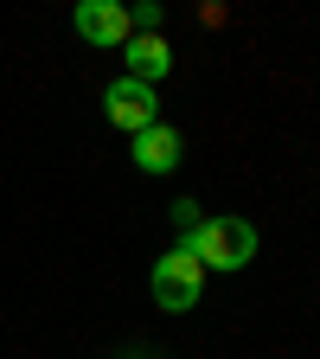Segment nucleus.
<instances>
[{
  "instance_id": "1",
  "label": "nucleus",
  "mask_w": 320,
  "mask_h": 359,
  "mask_svg": "<svg viewBox=\"0 0 320 359\" xmlns=\"http://www.w3.org/2000/svg\"><path fill=\"white\" fill-rule=\"evenodd\" d=\"M186 250L205 269H244L256 257V224H244V218H205L199 231L186 238Z\"/></svg>"
},
{
  "instance_id": "2",
  "label": "nucleus",
  "mask_w": 320,
  "mask_h": 359,
  "mask_svg": "<svg viewBox=\"0 0 320 359\" xmlns=\"http://www.w3.org/2000/svg\"><path fill=\"white\" fill-rule=\"evenodd\" d=\"M199 295H205V263H199L186 244H173V250L154 263V302H160L167 314H186V308H199Z\"/></svg>"
},
{
  "instance_id": "3",
  "label": "nucleus",
  "mask_w": 320,
  "mask_h": 359,
  "mask_svg": "<svg viewBox=\"0 0 320 359\" xmlns=\"http://www.w3.org/2000/svg\"><path fill=\"white\" fill-rule=\"evenodd\" d=\"M103 109H109V122H116V128H128V135H141V128H154V122H160L154 83H134V77H116V83L103 90Z\"/></svg>"
},
{
  "instance_id": "4",
  "label": "nucleus",
  "mask_w": 320,
  "mask_h": 359,
  "mask_svg": "<svg viewBox=\"0 0 320 359\" xmlns=\"http://www.w3.org/2000/svg\"><path fill=\"white\" fill-rule=\"evenodd\" d=\"M71 20H77V32H83L90 45H128V32H134L122 0H83Z\"/></svg>"
},
{
  "instance_id": "5",
  "label": "nucleus",
  "mask_w": 320,
  "mask_h": 359,
  "mask_svg": "<svg viewBox=\"0 0 320 359\" xmlns=\"http://www.w3.org/2000/svg\"><path fill=\"white\" fill-rule=\"evenodd\" d=\"M122 58H128V77H134V83H154V77L173 71V45H167L160 32H128Z\"/></svg>"
},
{
  "instance_id": "6",
  "label": "nucleus",
  "mask_w": 320,
  "mask_h": 359,
  "mask_svg": "<svg viewBox=\"0 0 320 359\" xmlns=\"http://www.w3.org/2000/svg\"><path fill=\"white\" fill-rule=\"evenodd\" d=\"M179 154H186V142H179V128H167V122L134 135V167H141V173H173Z\"/></svg>"
},
{
  "instance_id": "7",
  "label": "nucleus",
  "mask_w": 320,
  "mask_h": 359,
  "mask_svg": "<svg viewBox=\"0 0 320 359\" xmlns=\"http://www.w3.org/2000/svg\"><path fill=\"white\" fill-rule=\"evenodd\" d=\"M173 224H179V231H199V224H205V212H199V199H173Z\"/></svg>"
}]
</instances>
